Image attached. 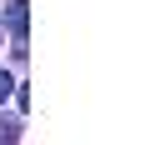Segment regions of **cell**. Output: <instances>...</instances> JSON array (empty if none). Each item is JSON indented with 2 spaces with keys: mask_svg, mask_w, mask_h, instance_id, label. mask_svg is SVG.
<instances>
[{
  "mask_svg": "<svg viewBox=\"0 0 150 145\" xmlns=\"http://www.w3.org/2000/svg\"><path fill=\"white\" fill-rule=\"evenodd\" d=\"M5 20H10V30H15V45H25V25H30V5H25V0H10Z\"/></svg>",
  "mask_w": 150,
  "mask_h": 145,
  "instance_id": "cell-1",
  "label": "cell"
},
{
  "mask_svg": "<svg viewBox=\"0 0 150 145\" xmlns=\"http://www.w3.org/2000/svg\"><path fill=\"white\" fill-rule=\"evenodd\" d=\"M10 90H15V80H10V75H5V70H0V100H5V95H10Z\"/></svg>",
  "mask_w": 150,
  "mask_h": 145,
  "instance_id": "cell-3",
  "label": "cell"
},
{
  "mask_svg": "<svg viewBox=\"0 0 150 145\" xmlns=\"http://www.w3.org/2000/svg\"><path fill=\"white\" fill-rule=\"evenodd\" d=\"M0 140H20V120H0Z\"/></svg>",
  "mask_w": 150,
  "mask_h": 145,
  "instance_id": "cell-2",
  "label": "cell"
}]
</instances>
